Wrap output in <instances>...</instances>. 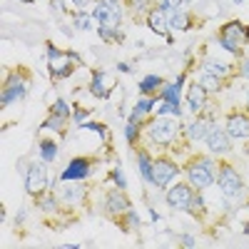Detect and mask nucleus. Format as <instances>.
<instances>
[{
  "label": "nucleus",
  "instance_id": "obj_47",
  "mask_svg": "<svg viewBox=\"0 0 249 249\" xmlns=\"http://www.w3.org/2000/svg\"><path fill=\"white\" fill-rule=\"evenodd\" d=\"M247 110H249V90H247Z\"/></svg>",
  "mask_w": 249,
  "mask_h": 249
},
{
  "label": "nucleus",
  "instance_id": "obj_36",
  "mask_svg": "<svg viewBox=\"0 0 249 249\" xmlns=\"http://www.w3.org/2000/svg\"><path fill=\"white\" fill-rule=\"evenodd\" d=\"M80 127H82V130H92V132L100 135V140H105V127H102V124H97V122H82Z\"/></svg>",
  "mask_w": 249,
  "mask_h": 249
},
{
  "label": "nucleus",
  "instance_id": "obj_21",
  "mask_svg": "<svg viewBox=\"0 0 249 249\" xmlns=\"http://www.w3.org/2000/svg\"><path fill=\"white\" fill-rule=\"evenodd\" d=\"M184 85V77L179 75L172 85H162V97L160 100H167V102H175V105H179V90Z\"/></svg>",
  "mask_w": 249,
  "mask_h": 249
},
{
  "label": "nucleus",
  "instance_id": "obj_49",
  "mask_svg": "<svg viewBox=\"0 0 249 249\" xmlns=\"http://www.w3.org/2000/svg\"><path fill=\"white\" fill-rule=\"evenodd\" d=\"M20 3H30V0H20Z\"/></svg>",
  "mask_w": 249,
  "mask_h": 249
},
{
  "label": "nucleus",
  "instance_id": "obj_26",
  "mask_svg": "<svg viewBox=\"0 0 249 249\" xmlns=\"http://www.w3.org/2000/svg\"><path fill=\"white\" fill-rule=\"evenodd\" d=\"M202 70L217 75L219 80H222V77H227V75L232 72V70H230V65H222V62H217V60H204V62H202Z\"/></svg>",
  "mask_w": 249,
  "mask_h": 249
},
{
  "label": "nucleus",
  "instance_id": "obj_50",
  "mask_svg": "<svg viewBox=\"0 0 249 249\" xmlns=\"http://www.w3.org/2000/svg\"><path fill=\"white\" fill-rule=\"evenodd\" d=\"M234 3H244V0H234Z\"/></svg>",
  "mask_w": 249,
  "mask_h": 249
},
{
  "label": "nucleus",
  "instance_id": "obj_45",
  "mask_svg": "<svg viewBox=\"0 0 249 249\" xmlns=\"http://www.w3.org/2000/svg\"><path fill=\"white\" fill-rule=\"evenodd\" d=\"M182 247H195V237H182Z\"/></svg>",
  "mask_w": 249,
  "mask_h": 249
},
{
  "label": "nucleus",
  "instance_id": "obj_2",
  "mask_svg": "<svg viewBox=\"0 0 249 249\" xmlns=\"http://www.w3.org/2000/svg\"><path fill=\"white\" fill-rule=\"evenodd\" d=\"M247 43V28L242 23H237V20H232V23H227L222 30H219V45L224 50H230L232 55L242 57V45Z\"/></svg>",
  "mask_w": 249,
  "mask_h": 249
},
{
  "label": "nucleus",
  "instance_id": "obj_15",
  "mask_svg": "<svg viewBox=\"0 0 249 249\" xmlns=\"http://www.w3.org/2000/svg\"><path fill=\"white\" fill-rule=\"evenodd\" d=\"M23 97H25V85H23V80H20L18 75H10V77H8V85H5V90H3V102H0V105L8 107L10 102L23 100Z\"/></svg>",
  "mask_w": 249,
  "mask_h": 249
},
{
  "label": "nucleus",
  "instance_id": "obj_42",
  "mask_svg": "<svg viewBox=\"0 0 249 249\" xmlns=\"http://www.w3.org/2000/svg\"><path fill=\"white\" fill-rule=\"evenodd\" d=\"M85 120H88V110H75V122L77 124H82Z\"/></svg>",
  "mask_w": 249,
  "mask_h": 249
},
{
  "label": "nucleus",
  "instance_id": "obj_40",
  "mask_svg": "<svg viewBox=\"0 0 249 249\" xmlns=\"http://www.w3.org/2000/svg\"><path fill=\"white\" fill-rule=\"evenodd\" d=\"M50 5L57 10V13H65L68 10V5H65V0H50Z\"/></svg>",
  "mask_w": 249,
  "mask_h": 249
},
{
  "label": "nucleus",
  "instance_id": "obj_6",
  "mask_svg": "<svg viewBox=\"0 0 249 249\" xmlns=\"http://www.w3.org/2000/svg\"><path fill=\"white\" fill-rule=\"evenodd\" d=\"M192 202H195V187L192 184H175L167 192V204L177 212H192Z\"/></svg>",
  "mask_w": 249,
  "mask_h": 249
},
{
  "label": "nucleus",
  "instance_id": "obj_9",
  "mask_svg": "<svg viewBox=\"0 0 249 249\" xmlns=\"http://www.w3.org/2000/svg\"><path fill=\"white\" fill-rule=\"evenodd\" d=\"M204 142H207V147H210V152H214V155H224L232 147L230 132L217 127V124H210V130H207V135H204Z\"/></svg>",
  "mask_w": 249,
  "mask_h": 249
},
{
  "label": "nucleus",
  "instance_id": "obj_30",
  "mask_svg": "<svg viewBox=\"0 0 249 249\" xmlns=\"http://www.w3.org/2000/svg\"><path fill=\"white\" fill-rule=\"evenodd\" d=\"M97 33H100V37L105 40V43H117V40H122V33L117 30V28H97Z\"/></svg>",
  "mask_w": 249,
  "mask_h": 249
},
{
  "label": "nucleus",
  "instance_id": "obj_20",
  "mask_svg": "<svg viewBox=\"0 0 249 249\" xmlns=\"http://www.w3.org/2000/svg\"><path fill=\"white\" fill-rule=\"evenodd\" d=\"M210 120L207 117H202V120H195L190 127H187V137H190L192 142H199V140H204V135H207V130H210Z\"/></svg>",
  "mask_w": 249,
  "mask_h": 249
},
{
  "label": "nucleus",
  "instance_id": "obj_48",
  "mask_svg": "<svg viewBox=\"0 0 249 249\" xmlns=\"http://www.w3.org/2000/svg\"><path fill=\"white\" fill-rule=\"evenodd\" d=\"M247 43H249V28H247Z\"/></svg>",
  "mask_w": 249,
  "mask_h": 249
},
{
  "label": "nucleus",
  "instance_id": "obj_39",
  "mask_svg": "<svg viewBox=\"0 0 249 249\" xmlns=\"http://www.w3.org/2000/svg\"><path fill=\"white\" fill-rule=\"evenodd\" d=\"M70 3H72V5L77 8V10H88V8H90V5L95 3V0H70Z\"/></svg>",
  "mask_w": 249,
  "mask_h": 249
},
{
  "label": "nucleus",
  "instance_id": "obj_17",
  "mask_svg": "<svg viewBox=\"0 0 249 249\" xmlns=\"http://www.w3.org/2000/svg\"><path fill=\"white\" fill-rule=\"evenodd\" d=\"M187 102H190L192 112H202L207 105V90L199 85V82H192L190 90H187Z\"/></svg>",
  "mask_w": 249,
  "mask_h": 249
},
{
  "label": "nucleus",
  "instance_id": "obj_4",
  "mask_svg": "<svg viewBox=\"0 0 249 249\" xmlns=\"http://www.w3.org/2000/svg\"><path fill=\"white\" fill-rule=\"evenodd\" d=\"M217 184L219 190L224 192V197H239L242 190H244V182L239 177V172L234 167H230V164H219V172H217Z\"/></svg>",
  "mask_w": 249,
  "mask_h": 249
},
{
  "label": "nucleus",
  "instance_id": "obj_23",
  "mask_svg": "<svg viewBox=\"0 0 249 249\" xmlns=\"http://www.w3.org/2000/svg\"><path fill=\"white\" fill-rule=\"evenodd\" d=\"M162 85H164V80H162L160 75H144V77L140 80V92H142V95H155Z\"/></svg>",
  "mask_w": 249,
  "mask_h": 249
},
{
  "label": "nucleus",
  "instance_id": "obj_5",
  "mask_svg": "<svg viewBox=\"0 0 249 249\" xmlns=\"http://www.w3.org/2000/svg\"><path fill=\"white\" fill-rule=\"evenodd\" d=\"M147 132H150L152 142H157V144L175 142V137H177V117H164V115L155 117Z\"/></svg>",
  "mask_w": 249,
  "mask_h": 249
},
{
  "label": "nucleus",
  "instance_id": "obj_16",
  "mask_svg": "<svg viewBox=\"0 0 249 249\" xmlns=\"http://www.w3.org/2000/svg\"><path fill=\"white\" fill-rule=\"evenodd\" d=\"M157 100H160V97H152V95L147 97V95H142V97L137 100V105H135V110H132L130 120H132V122H142V117H150V115L155 112Z\"/></svg>",
  "mask_w": 249,
  "mask_h": 249
},
{
  "label": "nucleus",
  "instance_id": "obj_10",
  "mask_svg": "<svg viewBox=\"0 0 249 249\" xmlns=\"http://www.w3.org/2000/svg\"><path fill=\"white\" fill-rule=\"evenodd\" d=\"M177 164L172 160H155L152 162V184L157 187H167L177 177Z\"/></svg>",
  "mask_w": 249,
  "mask_h": 249
},
{
  "label": "nucleus",
  "instance_id": "obj_29",
  "mask_svg": "<svg viewBox=\"0 0 249 249\" xmlns=\"http://www.w3.org/2000/svg\"><path fill=\"white\" fill-rule=\"evenodd\" d=\"M55 155H57V144L53 140H43V142H40V160H43V162H53Z\"/></svg>",
  "mask_w": 249,
  "mask_h": 249
},
{
  "label": "nucleus",
  "instance_id": "obj_33",
  "mask_svg": "<svg viewBox=\"0 0 249 249\" xmlns=\"http://www.w3.org/2000/svg\"><path fill=\"white\" fill-rule=\"evenodd\" d=\"M137 135H140V122H127L124 124V137H127V142H137Z\"/></svg>",
  "mask_w": 249,
  "mask_h": 249
},
{
  "label": "nucleus",
  "instance_id": "obj_3",
  "mask_svg": "<svg viewBox=\"0 0 249 249\" xmlns=\"http://www.w3.org/2000/svg\"><path fill=\"white\" fill-rule=\"evenodd\" d=\"M92 18L102 28H117L122 20V8L117 0H97L92 8Z\"/></svg>",
  "mask_w": 249,
  "mask_h": 249
},
{
  "label": "nucleus",
  "instance_id": "obj_38",
  "mask_svg": "<svg viewBox=\"0 0 249 249\" xmlns=\"http://www.w3.org/2000/svg\"><path fill=\"white\" fill-rule=\"evenodd\" d=\"M239 77H249V57L239 60Z\"/></svg>",
  "mask_w": 249,
  "mask_h": 249
},
{
  "label": "nucleus",
  "instance_id": "obj_46",
  "mask_svg": "<svg viewBox=\"0 0 249 249\" xmlns=\"http://www.w3.org/2000/svg\"><path fill=\"white\" fill-rule=\"evenodd\" d=\"M117 70H120V72H130L132 68L127 65V62H120V65H117Z\"/></svg>",
  "mask_w": 249,
  "mask_h": 249
},
{
  "label": "nucleus",
  "instance_id": "obj_27",
  "mask_svg": "<svg viewBox=\"0 0 249 249\" xmlns=\"http://www.w3.org/2000/svg\"><path fill=\"white\" fill-rule=\"evenodd\" d=\"M92 20H95L92 13H88V10H77L72 23H75L77 30H92V28H95V25H92Z\"/></svg>",
  "mask_w": 249,
  "mask_h": 249
},
{
  "label": "nucleus",
  "instance_id": "obj_7",
  "mask_svg": "<svg viewBox=\"0 0 249 249\" xmlns=\"http://www.w3.org/2000/svg\"><path fill=\"white\" fill-rule=\"evenodd\" d=\"M48 187H50V179H48L45 164H30V170L25 175V190H28V195L40 197Z\"/></svg>",
  "mask_w": 249,
  "mask_h": 249
},
{
  "label": "nucleus",
  "instance_id": "obj_25",
  "mask_svg": "<svg viewBox=\"0 0 249 249\" xmlns=\"http://www.w3.org/2000/svg\"><path fill=\"white\" fill-rule=\"evenodd\" d=\"M155 112L157 117H179V105H175V102H167V100H157L155 105Z\"/></svg>",
  "mask_w": 249,
  "mask_h": 249
},
{
  "label": "nucleus",
  "instance_id": "obj_1",
  "mask_svg": "<svg viewBox=\"0 0 249 249\" xmlns=\"http://www.w3.org/2000/svg\"><path fill=\"white\" fill-rule=\"evenodd\" d=\"M187 179L195 190H207L210 184L217 182L214 177V162L210 157H197L190 167H187Z\"/></svg>",
  "mask_w": 249,
  "mask_h": 249
},
{
  "label": "nucleus",
  "instance_id": "obj_37",
  "mask_svg": "<svg viewBox=\"0 0 249 249\" xmlns=\"http://www.w3.org/2000/svg\"><path fill=\"white\" fill-rule=\"evenodd\" d=\"M112 179H115V184H117V187H124V184H127V179H124V175H122V170H120V167H115V170H112Z\"/></svg>",
  "mask_w": 249,
  "mask_h": 249
},
{
  "label": "nucleus",
  "instance_id": "obj_41",
  "mask_svg": "<svg viewBox=\"0 0 249 249\" xmlns=\"http://www.w3.org/2000/svg\"><path fill=\"white\" fill-rule=\"evenodd\" d=\"M195 210H197V212L204 210V199H202L199 195H195V202H192V212H195Z\"/></svg>",
  "mask_w": 249,
  "mask_h": 249
},
{
  "label": "nucleus",
  "instance_id": "obj_35",
  "mask_svg": "<svg viewBox=\"0 0 249 249\" xmlns=\"http://www.w3.org/2000/svg\"><path fill=\"white\" fill-rule=\"evenodd\" d=\"M37 204H40V210H43V212H55V210H57V202H55V197H43Z\"/></svg>",
  "mask_w": 249,
  "mask_h": 249
},
{
  "label": "nucleus",
  "instance_id": "obj_13",
  "mask_svg": "<svg viewBox=\"0 0 249 249\" xmlns=\"http://www.w3.org/2000/svg\"><path fill=\"white\" fill-rule=\"evenodd\" d=\"M88 175H90V162L85 157H75L62 170V182H77V179H85Z\"/></svg>",
  "mask_w": 249,
  "mask_h": 249
},
{
  "label": "nucleus",
  "instance_id": "obj_32",
  "mask_svg": "<svg viewBox=\"0 0 249 249\" xmlns=\"http://www.w3.org/2000/svg\"><path fill=\"white\" fill-rule=\"evenodd\" d=\"M53 115H60V117H70V105L65 100H55V105L50 107Z\"/></svg>",
  "mask_w": 249,
  "mask_h": 249
},
{
  "label": "nucleus",
  "instance_id": "obj_12",
  "mask_svg": "<svg viewBox=\"0 0 249 249\" xmlns=\"http://www.w3.org/2000/svg\"><path fill=\"white\" fill-rule=\"evenodd\" d=\"M115 90V80L107 75V72H102V70H97V72H92V80H90V92L95 95V97H110V92Z\"/></svg>",
  "mask_w": 249,
  "mask_h": 249
},
{
  "label": "nucleus",
  "instance_id": "obj_18",
  "mask_svg": "<svg viewBox=\"0 0 249 249\" xmlns=\"http://www.w3.org/2000/svg\"><path fill=\"white\" fill-rule=\"evenodd\" d=\"M82 197H85V187L77 182H62L60 187V199H65V202H80Z\"/></svg>",
  "mask_w": 249,
  "mask_h": 249
},
{
  "label": "nucleus",
  "instance_id": "obj_8",
  "mask_svg": "<svg viewBox=\"0 0 249 249\" xmlns=\"http://www.w3.org/2000/svg\"><path fill=\"white\" fill-rule=\"evenodd\" d=\"M48 68L53 77H68L72 72V57L70 53H60L55 45H48Z\"/></svg>",
  "mask_w": 249,
  "mask_h": 249
},
{
  "label": "nucleus",
  "instance_id": "obj_43",
  "mask_svg": "<svg viewBox=\"0 0 249 249\" xmlns=\"http://www.w3.org/2000/svg\"><path fill=\"white\" fill-rule=\"evenodd\" d=\"M127 219H130V224H132V227H140V217H137V214H135L132 210H130V214H127Z\"/></svg>",
  "mask_w": 249,
  "mask_h": 249
},
{
  "label": "nucleus",
  "instance_id": "obj_44",
  "mask_svg": "<svg viewBox=\"0 0 249 249\" xmlns=\"http://www.w3.org/2000/svg\"><path fill=\"white\" fill-rule=\"evenodd\" d=\"M144 3H147V0H127V5H132V8H144Z\"/></svg>",
  "mask_w": 249,
  "mask_h": 249
},
{
  "label": "nucleus",
  "instance_id": "obj_24",
  "mask_svg": "<svg viewBox=\"0 0 249 249\" xmlns=\"http://www.w3.org/2000/svg\"><path fill=\"white\" fill-rule=\"evenodd\" d=\"M197 82H199V85H202L207 92H217V90L222 88V80H219L217 75H212V72H207V70H202V72H199Z\"/></svg>",
  "mask_w": 249,
  "mask_h": 249
},
{
  "label": "nucleus",
  "instance_id": "obj_31",
  "mask_svg": "<svg viewBox=\"0 0 249 249\" xmlns=\"http://www.w3.org/2000/svg\"><path fill=\"white\" fill-rule=\"evenodd\" d=\"M65 120H68V117H60V115H53V112H50L48 122H43V130H57V132H62V127H65Z\"/></svg>",
  "mask_w": 249,
  "mask_h": 249
},
{
  "label": "nucleus",
  "instance_id": "obj_22",
  "mask_svg": "<svg viewBox=\"0 0 249 249\" xmlns=\"http://www.w3.org/2000/svg\"><path fill=\"white\" fill-rule=\"evenodd\" d=\"M167 13V20H170V28L175 30H190V15L182 13V10H164Z\"/></svg>",
  "mask_w": 249,
  "mask_h": 249
},
{
  "label": "nucleus",
  "instance_id": "obj_19",
  "mask_svg": "<svg viewBox=\"0 0 249 249\" xmlns=\"http://www.w3.org/2000/svg\"><path fill=\"white\" fill-rule=\"evenodd\" d=\"M105 207H107V212H112V214H117V212H127V210H130V199L124 197L122 192H110Z\"/></svg>",
  "mask_w": 249,
  "mask_h": 249
},
{
  "label": "nucleus",
  "instance_id": "obj_11",
  "mask_svg": "<svg viewBox=\"0 0 249 249\" xmlns=\"http://www.w3.org/2000/svg\"><path fill=\"white\" fill-rule=\"evenodd\" d=\"M227 132L234 140H249V115H242V112H234L227 117Z\"/></svg>",
  "mask_w": 249,
  "mask_h": 249
},
{
  "label": "nucleus",
  "instance_id": "obj_14",
  "mask_svg": "<svg viewBox=\"0 0 249 249\" xmlns=\"http://www.w3.org/2000/svg\"><path fill=\"white\" fill-rule=\"evenodd\" d=\"M147 25H150L152 33H157L162 37H170V20H167V13H164L160 5L147 13Z\"/></svg>",
  "mask_w": 249,
  "mask_h": 249
},
{
  "label": "nucleus",
  "instance_id": "obj_28",
  "mask_svg": "<svg viewBox=\"0 0 249 249\" xmlns=\"http://www.w3.org/2000/svg\"><path fill=\"white\" fill-rule=\"evenodd\" d=\"M137 164H140L142 179H144V182H152V162H150V155H147V152H140V155H137Z\"/></svg>",
  "mask_w": 249,
  "mask_h": 249
},
{
  "label": "nucleus",
  "instance_id": "obj_34",
  "mask_svg": "<svg viewBox=\"0 0 249 249\" xmlns=\"http://www.w3.org/2000/svg\"><path fill=\"white\" fill-rule=\"evenodd\" d=\"M187 0H160V8L162 10H182Z\"/></svg>",
  "mask_w": 249,
  "mask_h": 249
}]
</instances>
